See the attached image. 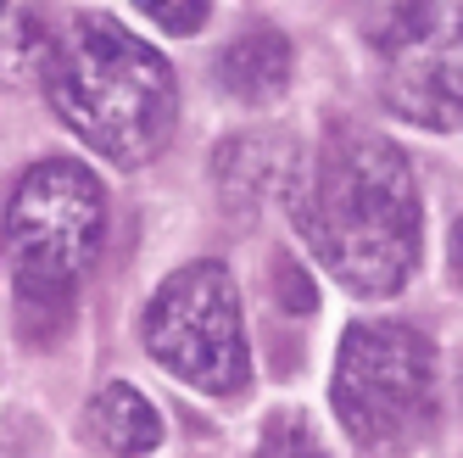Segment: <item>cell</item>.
Listing matches in <instances>:
<instances>
[{
	"instance_id": "11",
	"label": "cell",
	"mask_w": 463,
	"mask_h": 458,
	"mask_svg": "<svg viewBox=\"0 0 463 458\" xmlns=\"http://www.w3.org/2000/svg\"><path fill=\"white\" fill-rule=\"evenodd\" d=\"M251 458H329L324 442L313 436V425L302 414H274L269 425H262V442Z\"/></svg>"
},
{
	"instance_id": "7",
	"label": "cell",
	"mask_w": 463,
	"mask_h": 458,
	"mask_svg": "<svg viewBox=\"0 0 463 458\" xmlns=\"http://www.w3.org/2000/svg\"><path fill=\"white\" fill-rule=\"evenodd\" d=\"M84 431L112 458H146V453L162 447V414L151 408V397L140 386L112 380V386L95 391V403L84 408Z\"/></svg>"
},
{
	"instance_id": "10",
	"label": "cell",
	"mask_w": 463,
	"mask_h": 458,
	"mask_svg": "<svg viewBox=\"0 0 463 458\" xmlns=\"http://www.w3.org/2000/svg\"><path fill=\"white\" fill-rule=\"evenodd\" d=\"M51 51H56V40L34 6H0V79L28 84L51 62Z\"/></svg>"
},
{
	"instance_id": "9",
	"label": "cell",
	"mask_w": 463,
	"mask_h": 458,
	"mask_svg": "<svg viewBox=\"0 0 463 458\" xmlns=\"http://www.w3.org/2000/svg\"><path fill=\"white\" fill-rule=\"evenodd\" d=\"M290 79V40L279 28H246V34L218 56V84L241 101H269Z\"/></svg>"
},
{
	"instance_id": "13",
	"label": "cell",
	"mask_w": 463,
	"mask_h": 458,
	"mask_svg": "<svg viewBox=\"0 0 463 458\" xmlns=\"http://www.w3.org/2000/svg\"><path fill=\"white\" fill-rule=\"evenodd\" d=\"M452 274H458V285H463V213H458V224H452Z\"/></svg>"
},
{
	"instance_id": "3",
	"label": "cell",
	"mask_w": 463,
	"mask_h": 458,
	"mask_svg": "<svg viewBox=\"0 0 463 458\" xmlns=\"http://www.w3.org/2000/svg\"><path fill=\"white\" fill-rule=\"evenodd\" d=\"M107 235V190L84 162L51 157L28 168L6 207V246L17 308L34 336H56L73 308V291L90 274Z\"/></svg>"
},
{
	"instance_id": "4",
	"label": "cell",
	"mask_w": 463,
	"mask_h": 458,
	"mask_svg": "<svg viewBox=\"0 0 463 458\" xmlns=\"http://www.w3.org/2000/svg\"><path fill=\"white\" fill-rule=\"evenodd\" d=\"M335 419L363 458L408 453L436 419V347L396 319H363L341 336Z\"/></svg>"
},
{
	"instance_id": "1",
	"label": "cell",
	"mask_w": 463,
	"mask_h": 458,
	"mask_svg": "<svg viewBox=\"0 0 463 458\" xmlns=\"http://www.w3.org/2000/svg\"><path fill=\"white\" fill-rule=\"evenodd\" d=\"M296 229L346 291L363 297L402 291L424 246L408 157L369 129H329L296 190Z\"/></svg>"
},
{
	"instance_id": "8",
	"label": "cell",
	"mask_w": 463,
	"mask_h": 458,
	"mask_svg": "<svg viewBox=\"0 0 463 458\" xmlns=\"http://www.w3.org/2000/svg\"><path fill=\"white\" fill-rule=\"evenodd\" d=\"M213 168H218V196H223V202L241 207V213H251V207H262L269 196H279V190L290 185L296 151H290L285 140L251 135V140H229V146L213 157Z\"/></svg>"
},
{
	"instance_id": "6",
	"label": "cell",
	"mask_w": 463,
	"mask_h": 458,
	"mask_svg": "<svg viewBox=\"0 0 463 458\" xmlns=\"http://www.w3.org/2000/svg\"><path fill=\"white\" fill-rule=\"evenodd\" d=\"M380 51V95L419 129L463 123V6L369 12Z\"/></svg>"
},
{
	"instance_id": "5",
	"label": "cell",
	"mask_w": 463,
	"mask_h": 458,
	"mask_svg": "<svg viewBox=\"0 0 463 458\" xmlns=\"http://www.w3.org/2000/svg\"><path fill=\"white\" fill-rule=\"evenodd\" d=\"M146 352L174 380L207 391V397H235L251 380L246 352V319L241 297L223 263H184L156 285L146 308Z\"/></svg>"
},
{
	"instance_id": "2",
	"label": "cell",
	"mask_w": 463,
	"mask_h": 458,
	"mask_svg": "<svg viewBox=\"0 0 463 458\" xmlns=\"http://www.w3.org/2000/svg\"><path fill=\"white\" fill-rule=\"evenodd\" d=\"M45 90L61 123L123 168L162 151L179 118L174 68L101 12H79L73 28L56 40L45 62Z\"/></svg>"
},
{
	"instance_id": "12",
	"label": "cell",
	"mask_w": 463,
	"mask_h": 458,
	"mask_svg": "<svg viewBox=\"0 0 463 458\" xmlns=\"http://www.w3.org/2000/svg\"><path fill=\"white\" fill-rule=\"evenodd\" d=\"M135 17H146V23H156V28H168V34H195V28L213 17V6H202V0H179V6L146 0V6H135Z\"/></svg>"
}]
</instances>
